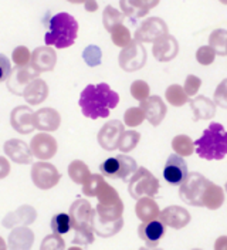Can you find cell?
I'll return each instance as SVG.
<instances>
[{
	"label": "cell",
	"instance_id": "cell-1",
	"mask_svg": "<svg viewBox=\"0 0 227 250\" xmlns=\"http://www.w3.org/2000/svg\"><path fill=\"white\" fill-rule=\"evenodd\" d=\"M120 103V95L108 84H90L80 95V107L84 117L91 120L106 118L109 111L114 109Z\"/></svg>",
	"mask_w": 227,
	"mask_h": 250
},
{
	"label": "cell",
	"instance_id": "cell-2",
	"mask_svg": "<svg viewBox=\"0 0 227 250\" xmlns=\"http://www.w3.org/2000/svg\"><path fill=\"white\" fill-rule=\"evenodd\" d=\"M124 202L98 203L94 209L91 229L100 237H111L117 234L124 226Z\"/></svg>",
	"mask_w": 227,
	"mask_h": 250
},
{
	"label": "cell",
	"instance_id": "cell-3",
	"mask_svg": "<svg viewBox=\"0 0 227 250\" xmlns=\"http://www.w3.org/2000/svg\"><path fill=\"white\" fill-rule=\"evenodd\" d=\"M78 34V21L76 17L61 12L53 16L48 23V31L45 33V46L56 48H68L74 44Z\"/></svg>",
	"mask_w": 227,
	"mask_h": 250
},
{
	"label": "cell",
	"instance_id": "cell-4",
	"mask_svg": "<svg viewBox=\"0 0 227 250\" xmlns=\"http://www.w3.org/2000/svg\"><path fill=\"white\" fill-rule=\"evenodd\" d=\"M197 155L206 161H222L227 155V131L219 123H212L195 142Z\"/></svg>",
	"mask_w": 227,
	"mask_h": 250
},
{
	"label": "cell",
	"instance_id": "cell-5",
	"mask_svg": "<svg viewBox=\"0 0 227 250\" xmlns=\"http://www.w3.org/2000/svg\"><path fill=\"white\" fill-rule=\"evenodd\" d=\"M212 182L197 172H189L179 185V196L185 203L190 206H203V193Z\"/></svg>",
	"mask_w": 227,
	"mask_h": 250
},
{
	"label": "cell",
	"instance_id": "cell-6",
	"mask_svg": "<svg viewBox=\"0 0 227 250\" xmlns=\"http://www.w3.org/2000/svg\"><path fill=\"white\" fill-rule=\"evenodd\" d=\"M128 181V192L134 199H139L142 196L153 198L159 190V181L144 167L138 168Z\"/></svg>",
	"mask_w": 227,
	"mask_h": 250
},
{
	"label": "cell",
	"instance_id": "cell-7",
	"mask_svg": "<svg viewBox=\"0 0 227 250\" xmlns=\"http://www.w3.org/2000/svg\"><path fill=\"white\" fill-rule=\"evenodd\" d=\"M118 62L124 71L134 73L141 70L146 64V50L142 43L136 42L135 39L121 50Z\"/></svg>",
	"mask_w": 227,
	"mask_h": 250
},
{
	"label": "cell",
	"instance_id": "cell-8",
	"mask_svg": "<svg viewBox=\"0 0 227 250\" xmlns=\"http://www.w3.org/2000/svg\"><path fill=\"white\" fill-rule=\"evenodd\" d=\"M61 179V173L59 169L47 162V161H39L34 162L31 167V181L36 187L41 190H48L54 188Z\"/></svg>",
	"mask_w": 227,
	"mask_h": 250
},
{
	"label": "cell",
	"instance_id": "cell-9",
	"mask_svg": "<svg viewBox=\"0 0 227 250\" xmlns=\"http://www.w3.org/2000/svg\"><path fill=\"white\" fill-rule=\"evenodd\" d=\"M166 34H169V29L165 20H162L161 17H148L136 29L135 40L142 44L153 43Z\"/></svg>",
	"mask_w": 227,
	"mask_h": 250
},
{
	"label": "cell",
	"instance_id": "cell-10",
	"mask_svg": "<svg viewBox=\"0 0 227 250\" xmlns=\"http://www.w3.org/2000/svg\"><path fill=\"white\" fill-rule=\"evenodd\" d=\"M39 71L31 65H16L15 68H12L9 77H7V88L9 91L15 95H23V91L26 88V85L30 83L31 80L39 77Z\"/></svg>",
	"mask_w": 227,
	"mask_h": 250
},
{
	"label": "cell",
	"instance_id": "cell-11",
	"mask_svg": "<svg viewBox=\"0 0 227 250\" xmlns=\"http://www.w3.org/2000/svg\"><path fill=\"white\" fill-rule=\"evenodd\" d=\"M57 149H59L57 141L48 132L40 131L31 138L30 151L33 156L37 158L39 161H50L57 154Z\"/></svg>",
	"mask_w": 227,
	"mask_h": 250
},
{
	"label": "cell",
	"instance_id": "cell-12",
	"mask_svg": "<svg viewBox=\"0 0 227 250\" xmlns=\"http://www.w3.org/2000/svg\"><path fill=\"white\" fill-rule=\"evenodd\" d=\"M125 131V126L118 120H111L101 126L98 131L97 140L103 149L105 151H115L118 149V144L121 140L122 132Z\"/></svg>",
	"mask_w": 227,
	"mask_h": 250
},
{
	"label": "cell",
	"instance_id": "cell-13",
	"mask_svg": "<svg viewBox=\"0 0 227 250\" xmlns=\"http://www.w3.org/2000/svg\"><path fill=\"white\" fill-rule=\"evenodd\" d=\"M187 173H189L187 165H186L183 156L178 155V154L169 155L166 164L164 167V178L169 185H172V187L181 185Z\"/></svg>",
	"mask_w": 227,
	"mask_h": 250
},
{
	"label": "cell",
	"instance_id": "cell-14",
	"mask_svg": "<svg viewBox=\"0 0 227 250\" xmlns=\"http://www.w3.org/2000/svg\"><path fill=\"white\" fill-rule=\"evenodd\" d=\"M139 107L145 114V120H148L149 124L153 126H159V124L166 117V104L158 95H149L146 100L141 101Z\"/></svg>",
	"mask_w": 227,
	"mask_h": 250
},
{
	"label": "cell",
	"instance_id": "cell-15",
	"mask_svg": "<svg viewBox=\"0 0 227 250\" xmlns=\"http://www.w3.org/2000/svg\"><path fill=\"white\" fill-rule=\"evenodd\" d=\"M70 219H71V226L76 229H83L88 228L91 229V222H92V215L94 209L91 203L87 199H77L76 202L70 206Z\"/></svg>",
	"mask_w": 227,
	"mask_h": 250
},
{
	"label": "cell",
	"instance_id": "cell-16",
	"mask_svg": "<svg viewBox=\"0 0 227 250\" xmlns=\"http://www.w3.org/2000/svg\"><path fill=\"white\" fill-rule=\"evenodd\" d=\"M33 114L34 111L30 108V105H19L13 108L10 112V125L16 132L21 135H27L33 132L34 128V121H33Z\"/></svg>",
	"mask_w": 227,
	"mask_h": 250
},
{
	"label": "cell",
	"instance_id": "cell-17",
	"mask_svg": "<svg viewBox=\"0 0 227 250\" xmlns=\"http://www.w3.org/2000/svg\"><path fill=\"white\" fill-rule=\"evenodd\" d=\"M3 151L7 155L10 161L20 165H30L33 162V154L30 151V146L21 140H7L3 145Z\"/></svg>",
	"mask_w": 227,
	"mask_h": 250
},
{
	"label": "cell",
	"instance_id": "cell-18",
	"mask_svg": "<svg viewBox=\"0 0 227 250\" xmlns=\"http://www.w3.org/2000/svg\"><path fill=\"white\" fill-rule=\"evenodd\" d=\"M34 128L43 132H54L60 128L61 115L57 109L44 107L33 114Z\"/></svg>",
	"mask_w": 227,
	"mask_h": 250
},
{
	"label": "cell",
	"instance_id": "cell-19",
	"mask_svg": "<svg viewBox=\"0 0 227 250\" xmlns=\"http://www.w3.org/2000/svg\"><path fill=\"white\" fill-rule=\"evenodd\" d=\"M179 53V44L178 40L166 34L161 39H158L156 42H153V47H152V54L153 57L161 62H166L173 60Z\"/></svg>",
	"mask_w": 227,
	"mask_h": 250
},
{
	"label": "cell",
	"instance_id": "cell-20",
	"mask_svg": "<svg viewBox=\"0 0 227 250\" xmlns=\"http://www.w3.org/2000/svg\"><path fill=\"white\" fill-rule=\"evenodd\" d=\"M166 230V226L159 220V219H152L148 222H142L138 228L139 237L146 243L148 248L158 246L159 240L164 237Z\"/></svg>",
	"mask_w": 227,
	"mask_h": 250
},
{
	"label": "cell",
	"instance_id": "cell-21",
	"mask_svg": "<svg viewBox=\"0 0 227 250\" xmlns=\"http://www.w3.org/2000/svg\"><path fill=\"white\" fill-rule=\"evenodd\" d=\"M30 64L39 73L51 71L57 64V53L51 46L37 47L31 53Z\"/></svg>",
	"mask_w": 227,
	"mask_h": 250
},
{
	"label": "cell",
	"instance_id": "cell-22",
	"mask_svg": "<svg viewBox=\"0 0 227 250\" xmlns=\"http://www.w3.org/2000/svg\"><path fill=\"white\" fill-rule=\"evenodd\" d=\"M36 218L37 210L30 205H23L19 209L7 213L1 220V225L7 229H13L16 226H30L31 223H34Z\"/></svg>",
	"mask_w": 227,
	"mask_h": 250
},
{
	"label": "cell",
	"instance_id": "cell-23",
	"mask_svg": "<svg viewBox=\"0 0 227 250\" xmlns=\"http://www.w3.org/2000/svg\"><path fill=\"white\" fill-rule=\"evenodd\" d=\"M159 220L172 229H183L186 225H189L190 222V213L187 212V209L182 208V206H167L161 213H159Z\"/></svg>",
	"mask_w": 227,
	"mask_h": 250
},
{
	"label": "cell",
	"instance_id": "cell-24",
	"mask_svg": "<svg viewBox=\"0 0 227 250\" xmlns=\"http://www.w3.org/2000/svg\"><path fill=\"white\" fill-rule=\"evenodd\" d=\"M47 97H48V85L44 80L39 77L31 80L23 91V98L29 105H39L44 103Z\"/></svg>",
	"mask_w": 227,
	"mask_h": 250
},
{
	"label": "cell",
	"instance_id": "cell-25",
	"mask_svg": "<svg viewBox=\"0 0 227 250\" xmlns=\"http://www.w3.org/2000/svg\"><path fill=\"white\" fill-rule=\"evenodd\" d=\"M190 107L193 111V121H200V120H210L216 115V104L210 98L197 95L190 101Z\"/></svg>",
	"mask_w": 227,
	"mask_h": 250
},
{
	"label": "cell",
	"instance_id": "cell-26",
	"mask_svg": "<svg viewBox=\"0 0 227 250\" xmlns=\"http://www.w3.org/2000/svg\"><path fill=\"white\" fill-rule=\"evenodd\" d=\"M34 243V232L27 226H16L9 234V246L12 249H30Z\"/></svg>",
	"mask_w": 227,
	"mask_h": 250
},
{
	"label": "cell",
	"instance_id": "cell-27",
	"mask_svg": "<svg viewBox=\"0 0 227 250\" xmlns=\"http://www.w3.org/2000/svg\"><path fill=\"white\" fill-rule=\"evenodd\" d=\"M135 213L139 220L148 222V220H152V219L159 218L161 210H159L158 203L155 202L151 196H142L136 202Z\"/></svg>",
	"mask_w": 227,
	"mask_h": 250
},
{
	"label": "cell",
	"instance_id": "cell-28",
	"mask_svg": "<svg viewBox=\"0 0 227 250\" xmlns=\"http://www.w3.org/2000/svg\"><path fill=\"white\" fill-rule=\"evenodd\" d=\"M202 201H203V206H206L207 209L216 210L225 202V192L220 187L210 184L209 187L206 188Z\"/></svg>",
	"mask_w": 227,
	"mask_h": 250
},
{
	"label": "cell",
	"instance_id": "cell-29",
	"mask_svg": "<svg viewBox=\"0 0 227 250\" xmlns=\"http://www.w3.org/2000/svg\"><path fill=\"white\" fill-rule=\"evenodd\" d=\"M90 168L87 167L85 162H83V161H80V159L73 161V162L68 165V176H70V179H71L74 184L83 185V184L90 178Z\"/></svg>",
	"mask_w": 227,
	"mask_h": 250
},
{
	"label": "cell",
	"instance_id": "cell-30",
	"mask_svg": "<svg viewBox=\"0 0 227 250\" xmlns=\"http://www.w3.org/2000/svg\"><path fill=\"white\" fill-rule=\"evenodd\" d=\"M124 17L121 10L112 7V6H106L104 9V13H103V24H104V29L108 33L112 30L115 26L122 24L124 23Z\"/></svg>",
	"mask_w": 227,
	"mask_h": 250
},
{
	"label": "cell",
	"instance_id": "cell-31",
	"mask_svg": "<svg viewBox=\"0 0 227 250\" xmlns=\"http://www.w3.org/2000/svg\"><path fill=\"white\" fill-rule=\"evenodd\" d=\"M141 141V134L135 131V129H128V131H124L121 135V140L118 144V149L124 152V154H128L131 151H134L136 148V145L139 144Z\"/></svg>",
	"mask_w": 227,
	"mask_h": 250
},
{
	"label": "cell",
	"instance_id": "cell-32",
	"mask_svg": "<svg viewBox=\"0 0 227 250\" xmlns=\"http://www.w3.org/2000/svg\"><path fill=\"white\" fill-rule=\"evenodd\" d=\"M172 148L175 149V152L181 156H190L195 151V144L187 135H176L172 141Z\"/></svg>",
	"mask_w": 227,
	"mask_h": 250
},
{
	"label": "cell",
	"instance_id": "cell-33",
	"mask_svg": "<svg viewBox=\"0 0 227 250\" xmlns=\"http://www.w3.org/2000/svg\"><path fill=\"white\" fill-rule=\"evenodd\" d=\"M165 95H166L167 103L170 105H173V107H182L189 101L187 94L185 93V90L178 84H173V85L167 87Z\"/></svg>",
	"mask_w": 227,
	"mask_h": 250
},
{
	"label": "cell",
	"instance_id": "cell-34",
	"mask_svg": "<svg viewBox=\"0 0 227 250\" xmlns=\"http://www.w3.org/2000/svg\"><path fill=\"white\" fill-rule=\"evenodd\" d=\"M118 162H120V173H118V179L122 181H128L134 172L138 169V165H136V161L134 158L128 156L126 154H122L118 155Z\"/></svg>",
	"mask_w": 227,
	"mask_h": 250
},
{
	"label": "cell",
	"instance_id": "cell-35",
	"mask_svg": "<svg viewBox=\"0 0 227 250\" xmlns=\"http://www.w3.org/2000/svg\"><path fill=\"white\" fill-rule=\"evenodd\" d=\"M120 6H121L122 15L135 20V19H141L148 15L149 10L142 9L135 0H120Z\"/></svg>",
	"mask_w": 227,
	"mask_h": 250
},
{
	"label": "cell",
	"instance_id": "cell-36",
	"mask_svg": "<svg viewBox=\"0 0 227 250\" xmlns=\"http://www.w3.org/2000/svg\"><path fill=\"white\" fill-rule=\"evenodd\" d=\"M226 42H227V30L225 29H217L212 31L209 37V46L214 50L216 54L219 56H226Z\"/></svg>",
	"mask_w": 227,
	"mask_h": 250
},
{
	"label": "cell",
	"instance_id": "cell-37",
	"mask_svg": "<svg viewBox=\"0 0 227 250\" xmlns=\"http://www.w3.org/2000/svg\"><path fill=\"white\" fill-rule=\"evenodd\" d=\"M109 33H111V40H112V43L117 47L124 48V47L128 46V44L132 42L131 31H129V29H128L126 26H124V24L115 26Z\"/></svg>",
	"mask_w": 227,
	"mask_h": 250
},
{
	"label": "cell",
	"instance_id": "cell-38",
	"mask_svg": "<svg viewBox=\"0 0 227 250\" xmlns=\"http://www.w3.org/2000/svg\"><path fill=\"white\" fill-rule=\"evenodd\" d=\"M71 219L68 213H57L51 218V229L54 233L65 234L71 229Z\"/></svg>",
	"mask_w": 227,
	"mask_h": 250
},
{
	"label": "cell",
	"instance_id": "cell-39",
	"mask_svg": "<svg viewBox=\"0 0 227 250\" xmlns=\"http://www.w3.org/2000/svg\"><path fill=\"white\" fill-rule=\"evenodd\" d=\"M145 120V114L141 109V107H132L128 108L124 114V124L129 128H135L138 125H141Z\"/></svg>",
	"mask_w": 227,
	"mask_h": 250
},
{
	"label": "cell",
	"instance_id": "cell-40",
	"mask_svg": "<svg viewBox=\"0 0 227 250\" xmlns=\"http://www.w3.org/2000/svg\"><path fill=\"white\" fill-rule=\"evenodd\" d=\"M104 176L101 173H91L90 178L83 184V193L88 198H94L100 185L104 182Z\"/></svg>",
	"mask_w": 227,
	"mask_h": 250
},
{
	"label": "cell",
	"instance_id": "cell-41",
	"mask_svg": "<svg viewBox=\"0 0 227 250\" xmlns=\"http://www.w3.org/2000/svg\"><path fill=\"white\" fill-rule=\"evenodd\" d=\"M100 172L103 176L111 178V179H118V173H120V162L117 156L108 158L101 165H100Z\"/></svg>",
	"mask_w": 227,
	"mask_h": 250
},
{
	"label": "cell",
	"instance_id": "cell-42",
	"mask_svg": "<svg viewBox=\"0 0 227 250\" xmlns=\"http://www.w3.org/2000/svg\"><path fill=\"white\" fill-rule=\"evenodd\" d=\"M83 59H84V62H85L87 65L97 67L103 62V51H101V48L98 46L91 44V46H88L83 51Z\"/></svg>",
	"mask_w": 227,
	"mask_h": 250
},
{
	"label": "cell",
	"instance_id": "cell-43",
	"mask_svg": "<svg viewBox=\"0 0 227 250\" xmlns=\"http://www.w3.org/2000/svg\"><path fill=\"white\" fill-rule=\"evenodd\" d=\"M149 93H151V88H149L148 83L144 80H136L131 84V95L139 103L146 100L149 97Z\"/></svg>",
	"mask_w": 227,
	"mask_h": 250
},
{
	"label": "cell",
	"instance_id": "cell-44",
	"mask_svg": "<svg viewBox=\"0 0 227 250\" xmlns=\"http://www.w3.org/2000/svg\"><path fill=\"white\" fill-rule=\"evenodd\" d=\"M65 248V242L62 240L61 234L53 233L45 236L44 240L40 245V249L43 250H62Z\"/></svg>",
	"mask_w": 227,
	"mask_h": 250
},
{
	"label": "cell",
	"instance_id": "cell-45",
	"mask_svg": "<svg viewBox=\"0 0 227 250\" xmlns=\"http://www.w3.org/2000/svg\"><path fill=\"white\" fill-rule=\"evenodd\" d=\"M95 240V236L92 229L88 228H83V229H76V234L73 239L74 245H80V246H87V245H92Z\"/></svg>",
	"mask_w": 227,
	"mask_h": 250
},
{
	"label": "cell",
	"instance_id": "cell-46",
	"mask_svg": "<svg viewBox=\"0 0 227 250\" xmlns=\"http://www.w3.org/2000/svg\"><path fill=\"white\" fill-rule=\"evenodd\" d=\"M31 53L30 50L26 46H19L16 47L13 50V54H12V60L15 62L16 65H27L30 64Z\"/></svg>",
	"mask_w": 227,
	"mask_h": 250
},
{
	"label": "cell",
	"instance_id": "cell-47",
	"mask_svg": "<svg viewBox=\"0 0 227 250\" xmlns=\"http://www.w3.org/2000/svg\"><path fill=\"white\" fill-rule=\"evenodd\" d=\"M213 103L222 108L227 109V78H225L216 88L213 95Z\"/></svg>",
	"mask_w": 227,
	"mask_h": 250
},
{
	"label": "cell",
	"instance_id": "cell-48",
	"mask_svg": "<svg viewBox=\"0 0 227 250\" xmlns=\"http://www.w3.org/2000/svg\"><path fill=\"white\" fill-rule=\"evenodd\" d=\"M216 53L210 46H202L199 47V50L196 51V60L202 65H210L214 62Z\"/></svg>",
	"mask_w": 227,
	"mask_h": 250
},
{
	"label": "cell",
	"instance_id": "cell-49",
	"mask_svg": "<svg viewBox=\"0 0 227 250\" xmlns=\"http://www.w3.org/2000/svg\"><path fill=\"white\" fill-rule=\"evenodd\" d=\"M200 85H202L200 78L196 77V76H193V74H190V76L186 77L185 85H183V90H185V93L187 94V97H193V95H196L197 94Z\"/></svg>",
	"mask_w": 227,
	"mask_h": 250
},
{
	"label": "cell",
	"instance_id": "cell-50",
	"mask_svg": "<svg viewBox=\"0 0 227 250\" xmlns=\"http://www.w3.org/2000/svg\"><path fill=\"white\" fill-rule=\"evenodd\" d=\"M12 71V64H10V60L0 53V83L1 81H6L9 74Z\"/></svg>",
	"mask_w": 227,
	"mask_h": 250
},
{
	"label": "cell",
	"instance_id": "cell-51",
	"mask_svg": "<svg viewBox=\"0 0 227 250\" xmlns=\"http://www.w3.org/2000/svg\"><path fill=\"white\" fill-rule=\"evenodd\" d=\"M10 173V162L7 161V158L0 156V179L7 178Z\"/></svg>",
	"mask_w": 227,
	"mask_h": 250
},
{
	"label": "cell",
	"instance_id": "cell-52",
	"mask_svg": "<svg viewBox=\"0 0 227 250\" xmlns=\"http://www.w3.org/2000/svg\"><path fill=\"white\" fill-rule=\"evenodd\" d=\"M136 3L142 7V9H146V10H151L153 7H156L159 4L161 0H135Z\"/></svg>",
	"mask_w": 227,
	"mask_h": 250
},
{
	"label": "cell",
	"instance_id": "cell-53",
	"mask_svg": "<svg viewBox=\"0 0 227 250\" xmlns=\"http://www.w3.org/2000/svg\"><path fill=\"white\" fill-rule=\"evenodd\" d=\"M84 7H85L87 12L94 13V12L98 10V1H97V0H85V1H84Z\"/></svg>",
	"mask_w": 227,
	"mask_h": 250
},
{
	"label": "cell",
	"instance_id": "cell-54",
	"mask_svg": "<svg viewBox=\"0 0 227 250\" xmlns=\"http://www.w3.org/2000/svg\"><path fill=\"white\" fill-rule=\"evenodd\" d=\"M223 248H227V236L219 237L214 243V249H223Z\"/></svg>",
	"mask_w": 227,
	"mask_h": 250
},
{
	"label": "cell",
	"instance_id": "cell-55",
	"mask_svg": "<svg viewBox=\"0 0 227 250\" xmlns=\"http://www.w3.org/2000/svg\"><path fill=\"white\" fill-rule=\"evenodd\" d=\"M7 248V245H6V242H4V239L0 236V250H4Z\"/></svg>",
	"mask_w": 227,
	"mask_h": 250
},
{
	"label": "cell",
	"instance_id": "cell-56",
	"mask_svg": "<svg viewBox=\"0 0 227 250\" xmlns=\"http://www.w3.org/2000/svg\"><path fill=\"white\" fill-rule=\"evenodd\" d=\"M67 1L71 3V4H84L85 0H67Z\"/></svg>",
	"mask_w": 227,
	"mask_h": 250
},
{
	"label": "cell",
	"instance_id": "cell-57",
	"mask_svg": "<svg viewBox=\"0 0 227 250\" xmlns=\"http://www.w3.org/2000/svg\"><path fill=\"white\" fill-rule=\"evenodd\" d=\"M219 1H220L222 4H225V6H227V0H219Z\"/></svg>",
	"mask_w": 227,
	"mask_h": 250
},
{
	"label": "cell",
	"instance_id": "cell-58",
	"mask_svg": "<svg viewBox=\"0 0 227 250\" xmlns=\"http://www.w3.org/2000/svg\"><path fill=\"white\" fill-rule=\"evenodd\" d=\"M226 56H227V42H226Z\"/></svg>",
	"mask_w": 227,
	"mask_h": 250
},
{
	"label": "cell",
	"instance_id": "cell-59",
	"mask_svg": "<svg viewBox=\"0 0 227 250\" xmlns=\"http://www.w3.org/2000/svg\"><path fill=\"white\" fill-rule=\"evenodd\" d=\"M225 188H226V192H227V182H226V187H225Z\"/></svg>",
	"mask_w": 227,
	"mask_h": 250
}]
</instances>
